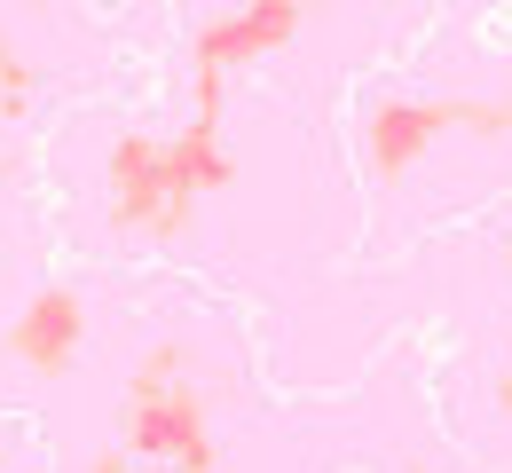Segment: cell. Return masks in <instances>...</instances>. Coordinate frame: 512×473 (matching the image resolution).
I'll return each mask as SVG.
<instances>
[{
    "mask_svg": "<svg viewBox=\"0 0 512 473\" xmlns=\"http://www.w3.org/2000/svg\"><path fill=\"white\" fill-rule=\"evenodd\" d=\"M449 135L505 142L512 103H497V95H434V103H402L394 95V103H371V119H363V166H371V182H402Z\"/></svg>",
    "mask_w": 512,
    "mask_h": 473,
    "instance_id": "2",
    "label": "cell"
},
{
    "mask_svg": "<svg viewBox=\"0 0 512 473\" xmlns=\"http://www.w3.org/2000/svg\"><path fill=\"white\" fill-rule=\"evenodd\" d=\"M111 442L166 473H221V434H213V410L197 387H127Z\"/></svg>",
    "mask_w": 512,
    "mask_h": 473,
    "instance_id": "4",
    "label": "cell"
},
{
    "mask_svg": "<svg viewBox=\"0 0 512 473\" xmlns=\"http://www.w3.org/2000/svg\"><path fill=\"white\" fill-rule=\"evenodd\" d=\"M32 95H40V64H24V48L0 32V119L16 127V119L32 111Z\"/></svg>",
    "mask_w": 512,
    "mask_h": 473,
    "instance_id": "7",
    "label": "cell"
},
{
    "mask_svg": "<svg viewBox=\"0 0 512 473\" xmlns=\"http://www.w3.org/2000/svg\"><path fill=\"white\" fill-rule=\"evenodd\" d=\"M190 379H197L190 339H158V347H142V363H134L127 387H190Z\"/></svg>",
    "mask_w": 512,
    "mask_h": 473,
    "instance_id": "6",
    "label": "cell"
},
{
    "mask_svg": "<svg viewBox=\"0 0 512 473\" xmlns=\"http://www.w3.org/2000/svg\"><path fill=\"white\" fill-rule=\"evenodd\" d=\"M300 0H237V8H221L213 24H197L190 40V119L197 127H221V111H229V79L260 56H276V48H292L300 40Z\"/></svg>",
    "mask_w": 512,
    "mask_h": 473,
    "instance_id": "3",
    "label": "cell"
},
{
    "mask_svg": "<svg viewBox=\"0 0 512 473\" xmlns=\"http://www.w3.org/2000/svg\"><path fill=\"white\" fill-rule=\"evenodd\" d=\"M87 347V300L71 284H40L24 300V316L8 324V363H24L32 379H64Z\"/></svg>",
    "mask_w": 512,
    "mask_h": 473,
    "instance_id": "5",
    "label": "cell"
},
{
    "mask_svg": "<svg viewBox=\"0 0 512 473\" xmlns=\"http://www.w3.org/2000/svg\"><path fill=\"white\" fill-rule=\"evenodd\" d=\"M505 261H512V245H505Z\"/></svg>",
    "mask_w": 512,
    "mask_h": 473,
    "instance_id": "10",
    "label": "cell"
},
{
    "mask_svg": "<svg viewBox=\"0 0 512 473\" xmlns=\"http://www.w3.org/2000/svg\"><path fill=\"white\" fill-rule=\"evenodd\" d=\"M489 395H497V410H505V418H512V371H505V379H497V387H489Z\"/></svg>",
    "mask_w": 512,
    "mask_h": 473,
    "instance_id": "9",
    "label": "cell"
},
{
    "mask_svg": "<svg viewBox=\"0 0 512 473\" xmlns=\"http://www.w3.org/2000/svg\"><path fill=\"white\" fill-rule=\"evenodd\" d=\"M229 150H221V127H182V135H111L103 150V213L119 237H142V245H174L190 229V213L205 190H229Z\"/></svg>",
    "mask_w": 512,
    "mask_h": 473,
    "instance_id": "1",
    "label": "cell"
},
{
    "mask_svg": "<svg viewBox=\"0 0 512 473\" xmlns=\"http://www.w3.org/2000/svg\"><path fill=\"white\" fill-rule=\"evenodd\" d=\"M79 473H142V458H134V450H119V442H103V450H95Z\"/></svg>",
    "mask_w": 512,
    "mask_h": 473,
    "instance_id": "8",
    "label": "cell"
}]
</instances>
